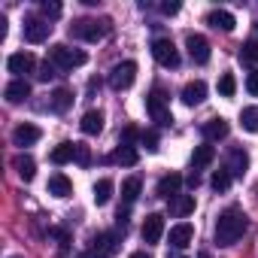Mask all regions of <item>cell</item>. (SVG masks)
I'll return each instance as SVG.
<instances>
[{
  "instance_id": "44",
  "label": "cell",
  "mask_w": 258,
  "mask_h": 258,
  "mask_svg": "<svg viewBox=\"0 0 258 258\" xmlns=\"http://www.w3.org/2000/svg\"><path fill=\"white\" fill-rule=\"evenodd\" d=\"M167 258H182V255H167Z\"/></svg>"
},
{
  "instance_id": "43",
  "label": "cell",
  "mask_w": 258,
  "mask_h": 258,
  "mask_svg": "<svg viewBox=\"0 0 258 258\" xmlns=\"http://www.w3.org/2000/svg\"><path fill=\"white\" fill-rule=\"evenodd\" d=\"M131 258H152V255H149V252H134Z\"/></svg>"
},
{
  "instance_id": "11",
  "label": "cell",
  "mask_w": 258,
  "mask_h": 258,
  "mask_svg": "<svg viewBox=\"0 0 258 258\" xmlns=\"http://www.w3.org/2000/svg\"><path fill=\"white\" fill-rule=\"evenodd\" d=\"M7 70L16 73V79H22L25 73L34 70V55H31V52H16V55H10V58H7Z\"/></svg>"
},
{
  "instance_id": "13",
  "label": "cell",
  "mask_w": 258,
  "mask_h": 258,
  "mask_svg": "<svg viewBox=\"0 0 258 258\" xmlns=\"http://www.w3.org/2000/svg\"><path fill=\"white\" fill-rule=\"evenodd\" d=\"M191 240H195V225L179 222V225H173V228H170V246L185 249V246H191Z\"/></svg>"
},
{
  "instance_id": "18",
  "label": "cell",
  "mask_w": 258,
  "mask_h": 258,
  "mask_svg": "<svg viewBox=\"0 0 258 258\" xmlns=\"http://www.w3.org/2000/svg\"><path fill=\"white\" fill-rule=\"evenodd\" d=\"M4 97H7L10 103H22V100L31 97V85H28L25 79H13V82L4 88Z\"/></svg>"
},
{
  "instance_id": "30",
  "label": "cell",
  "mask_w": 258,
  "mask_h": 258,
  "mask_svg": "<svg viewBox=\"0 0 258 258\" xmlns=\"http://www.w3.org/2000/svg\"><path fill=\"white\" fill-rule=\"evenodd\" d=\"M170 210L176 216H191L195 213V195H179L176 201H170Z\"/></svg>"
},
{
  "instance_id": "1",
  "label": "cell",
  "mask_w": 258,
  "mask_h": 258,
  "mask_svg": "<svg viewBox=\"0 0 258 258\" xmlns=\"http://www.w3.org/2000/svg\"><path fill=\"white\" fill-rule=\"evenodd\" d=\"M243 231H246V216H243V210L228 207V210L219 213L213 234H216V243H219V246H234V243L243 237Z\"/></svg>"
},
{
  "instance_id": "26",
  "label": "cell",
  "mask_w": 258,
  "mask_h": 258,
  "mask_svg": "<svg viewBox=\"0 0 258 258\" xmlns=\"http://www.w3.org/2000/svg\"><path fill=\"white\" fill-rule=\"evenodd\" d=\"M13 167H16V173H19V176H22L25 182H31V179L37 176V161H34L31 155H16Z\"/></svg>"
},
{
  "instance_id": "42",
  "label": "cell",
  "mask_w": 258,
  "mask_h": 258,
  "mask_svg": "<svg viewBox=\"0 0 258 258\" xmlns=\"http://www.w3.org/2000/svg\"><path fill=\"white\" fill-rule=\"evenodd\" d=\"M79 258H106V255H100V252H97V249H88V252H82V255H79Z\"/></svg>"
},
{
  "instance_id": "3",
  "label": "cell",
  "mask_w": 258,
  "mask_h": 258,
  "mask_svg": "<svg viewBox=\"0 0 258 258\" xmlns=\"http://www.w3.org/2000/svg\"><path fill=\"white\" fill-rule=\"evenodd\" d=\"M70 34L79 37V40H85V43H97V40H103L109 34V22L106 19L103 22H97V19H79V22L70 25Z\"/></svg>"
},
{
  "instance_id": "40",
  "label": "cell",
  "mask_w": 258,
  "mask_h": 258,
  "mask_svg": "<svg viewBox=\"0 0 258 258\" xmlns=\"http://www.w3.org/2000/svg\"><path fill=\"white\" fill-rule=\"evenodd\" d=\"M161 13L164 16H176L179 13V4H176V0H173V4H161Z\"/></svg>"
},
{
  "instance_id": "46",
  "label": "cell",
  "mask_w": 258,
  "mask_h": 258,
  "mask_svg": "<svg viewBox=\"0 0 258 258\" xmlns=\"http://www.w3.org/2000/svg\"><path fill=\"white\" fill-rule=\"evenodd\" d=\"M255 28H258V22H255Z\"/></svg>"
},
{
  "instance_id": "28",
  "label": "cell",
  "mask_w": 258,
  "mask_h": 258,
  "mask_svg": "<svg viewBox=\"0 0 258 258\" xmlns=\"http://www.w3.org/2000/svg\"><path fill=\"white\" fill-rule=\"evenodd\" d=\"M112 188H115L112 179H97V182H94V204H97V207L109 204V201H112Z\"/></svg>"
},
{
  "instance_id": "7",
  "label": "cell",
  "mask_w": 258,
  "mask_h": 258,
  "mask_svg": "<svg viewBox=\"0 0 258 258\" xmlns=\"http://www.w3.org/2000/svg\"><path fill=\"white\" fill-rule=\"evenodd\" d=\"M22 34H25V40H28V43H43V40H49L52 25H49V19L28 16V19H25V25H22Z\"/></svg>"
},
{
  "instance_id": "21",
  "label": "cell",
  "mask_w": 258,
  "mask_h": 258,
  "mask_svg": "<svg viewBox=\"0 0 258 258\" xmlns=\"http://www.w3.org/2000/svg\"><path fill=\"white\" fill-rule=\"evenodd\" d=\"M109 161H112V164H121V167H134V164L140 161V152H137L134 146H121V143H118V149L109 155Z\"/></svg>"
},
{
  "instance_id": "4",
  "label": "cell",
  "mask_w": 258,
  "mask_h": 258,
  "mask_svg": "<svg viewBox=\"0 0 258 258\" xmlns=\"http://www.w3.org/2000/svg\"><path fill=\"white\" fill-rule=\"evenodd\" d=\"M152 58H155L161 67H167V70H176V67H179V49H176L173 40H167V37L152 40Z\"/></svg>"
},
{
  "instance_id": "14",
  "label": "cell",
  "mask_w": 258,
  "mask_h": 258,
  "mask_svg": "<svg viewBox=\"0 0 258 258\" xmlns=\"http://www.w3.org/2000/svg\"><path fill=\"white\" fill-rule=\"evenodd\" d=\"M204 100H207V82L195 79V82H188V85L182 88V103H185V106H198V103H204Z\"/></svg>"
},
{
  "instance_id": "39",
  "label": "cell",
  "mask_w": 258,
  "mask_h": 258,
  "mask_svg": "<svg viewBox=\"0 0 258 258\" xmlns=\"http://www.w3.org/2000/svg\"><path fill=\"white\" fill-rule=\"evenodd\" d=\"M49 234H52V237H58V240H61V246H64V249H67V246H70V234H67V231H64V228H52V231H49Z\"/></svg>"
},
{
  "instance_id": "24",
  "label": "cell",
  "mask_w": 258,
  "mask_h": 258,
  "mask_svg": "<svg viewBox=\"0 0 258 258\" xmlns=\"http://www.w3.org/2000/svg\"><path fill=\"white\" fill-rule=\"evenodd\" d=\"M46 188H49V195H55V198H70V195H73V182H70L64 173H52Z\"/></svg>"
},
{
  "instance_id": "19",
  "label": "cell",
  "mask_w": 258,
  "mask_h": 258,
  "mask_svg": "<svg viewBox=\"0 0 258 258\" xmlns=\"http://www.w3.org/2000/svg\"><path fill=\"white\" fill-rule=\"evenodd\" d=\"M213 161H216V149H213L210 143L195 146V152H191V170H204V167H210Z\"/></svg>"
},
{
  "instance_id": "37",
  "label": "cell",
  "mask_w": 258,
  "mask_h": 258,
  "mask_svg": "<svg viewBox=\"0 0 258 258\" xmlns=\"http://www.w3.org/2000/svg\"><path fill=\"white\" fill-rule=\"evenodd\" d=\"M246 91H249L252 97H258V70H252V73L246 76Z\"/></svg>"
},
{
  "instance_id": "20",
  "label": "cell",
  "mask_w": 258,
  "mask_h": 258,
  "mask_svg": "<svg viewBox=\"0 0 258 258\" xmlns=\"http://www.w3.org/2000/svg\"><path fill=\"white\" fill-rule=\"evenodd\" d=\"M228 121L225 118H210L207 124H204V137H207V143H216V140H225L228 137Z\"/></svg>"
},
{
  "instance_id": "23",
  "label": "cell",
  "mask_w": 258,
  "mask_h": 258,
  "mask_svg": "<svg viewBox=\"0 0 258 258\" xmlns=\"http://www.w3.org/2000/svg\"><path fill=\"white\" fill-rule=\"evenodd\" d=\"M73 106V91L70 88H55L52 97H49V109L52 112H67Z\"/></svg>"
},
{
  "instance_id": "15",
  "label": "cell",
  "mask_w": 258,
  "mask_h": 258,
  "mask_svg": "<svg viewBox=\"0 0 258 258\" xmlns=\"http://www.w3.org/2000/svg\"><path fill=\"white\" fill-rule=\"evenodd\" d=\"M225 170H228L231 176H243V173L249 170V155H246L243 149H231V152H228V164H225Z\"/></svg>"
},
{
  "instance_id": "32",
  "label": "cell",
  "mask_w": 258,
  "mask_h": 258,
  "mask_svg": "<svg viewBox=\"0 0 258 258\" xmlns=\"http://www.w3.org/2000/svg\"><path fill=\"white\" fill-rule=\"evenodd\" d=\"M240 58L249 61V64H258V40H246L240 46Z\"/></svg>"
},
{
  "instance_id": "16",
  "label": "cell",
  "mask_w": 258,
  "mask_h": 258,
  "mask_svg": "<svg viewBox=\"0 0 258 258\" xmlns=\"http://www.w3.org/2000/svg\"><path fill=\"white\" fill-rule=\"evenodd\" d=\"M94 249L100 252V255H115L118 252V234H112V231H100V234H94Z\"/></svg>"
},
{
  "instance_id": "38",
  "label": "cell",
  "mask_w": 258,
  "mask_h": 258,
  "mask_svg": "<svg viewBox=\"0 0 258 258\" xmlns=\"http://www.w3.org/2000/svg\"><path fill=\"white\" fill-rule=\"evenodd\" d=\"M43 16L46 19H58L61 16V4H49V0H46V4H43Z\"/></svg>"
},
{
  "instance_id": "8",
  "label": "cell",
  "mask_w": 258,
  "mask_h": 258,
  "mask_svg": "<svg viewBox=\"0 0 258 258\" xmlns=\"http://www.w3.org/2000/svg\"><path fill=\"white\" fill-rule=\"evenodd\" d=\"M185 49H188V58H191L195 64H207V61H210V43H207V37L188 34V37H185Z\"/></svg>"
},
{
  "instance_id": "29",
  "label": "cell",
  "mask_w": 258,
  "mask_h": 258,
  "mask_svg": "<svg viewBox=\"0 0 258 258\" xmlns=\"http://www.w3.org/2000/svg\"><path fill=\"white\" fill-rule=\"evenodd\" d=\"M240 124H243V131L258 134V106H243V112H240Z\"/></svg>"
},
{
  "instance_id": "17",
  "label": "cell",
  "mask_w": 258,
  "mask_h": 258,
  "mask_svg": "<svg viewBox=\"0 0 258 258\" xmlns=\"http://www.w3.org/2000/svg\"><path fill=\"white\" fill-rule=\"evenodd\" d=\"M79 127H82V134H88V137L100 134V131H103V112H100V109H88V112L82 115Z\"/></svg>"
},
{
  "instance_id": "45",
  "label": "cell",
  "mask_w": 258,
  "mask_h": 258,
  "mask_svg": "<svg viewBox=\"0 0 258 258\" xmlns=\"http://www.w3.org/2000/svg\"><path fill=\"white\" fill-rule=\"evenodd\" d=\"M10 258H22V255H10Z\"/></svg>"
},
{
  "instance_id": "35",
  "label": "cell",
  "mask_w": 258,
  "mask_h": 258,
  "mask_svg": "<svg viewBox=\"0 0 258 258\" xmlns=\"http://www.w3.org/2000/svg\"><path fill=\"white\" fill-rule=\"evenodd\" d=\"M140 143L146 146V152H158V134L155 131H143L140 134Z\"/></svg>"
},
{
  "instance_id": "12",
  "label": "cell",
  "mask_w": 258,
  "mask_h": 258,
  "mask_svg": "<svg viewBox=\"0 0 258 258\" xmlns=\"http://www.w3.org/2000/svg\"><path fill=\"white\" fill-rule=\"evenodd\" d=\"M179 188H182V176L173 173V170L158 179V195L167 198V201H176V198H179Z\"/></svg>"
},
{
  "instance_id": "25",
  "label": "cell",
  "mask_w": 258,
  "mask_h": 258,
  "mask_svg": "<svg viewBox=\"0 0 258 258\" xmlns=\"http://www.w3.org/2000/svg\"><path fill=\"white\" fill-rule=\"evenodd\" d=\"M140 191H143L140 176H127V179L121 182V201H124V207H131V204L140 198Z\"/></svg>"
},
{
  "instance_id": "10",
  "label": "cell",
  "mask_w": 258,
  "mask_h": 258,
  "mask_svg": "<svg viewBox=\"0 0 258 258\" xmlns=\"http://www.w3.org/2000/svg\"><path fill=\"white\" fill-rule=\"evenodd\" d=\"M43 137V131L37 124H31V121H25V124H19L16 131H13V143L19 146V149H28V146H34L37 140Z\"/></svg>"
},
{
  "instance_id": "27",
  "label": "cell",
  "mask_w": 258,
  "mask_h": 258,
  "mask_svg": "<svg viewBox=\"0 0 258 258\" xmlns=\"http://www.w3.org/2000/svg\"><path fill=\"white\" fill-rule=\"evenodd\" d=\"M49 158H52V164H58V167L67 164V161H73V158H76V143H58Z\"/></svg>"
},
{
  "instance_id": "34",
  "label": "cell",
  "mask_w": 258,
  "mask_h": 258,
  "mask_svg": "<svg viewBox=\"0 0 258 258\" xmlns=\"http://www.w3.org/2000/svg\"><path fill=\"white\" fill-rule=\"evenodd\" d=\"M55 76H58V67H55V64L46 58V61L40 64V73H37V79H40V82H49V79H55Z\"/></svg>"
},
{
  "instance_id": "36",
  "label": "cell",
  "mask_w": 258,
  "mask_h": 258,
  "mask_svg": "<svg viewBox=\"0 0 258 258\" xmlns=\"http://www.w3.org/2000/svg\"><path fill=\"white\" fill-rule=\"evenodd\" d=\"M76 161H79V167H88L91 164V152H88L85 143H76Z\"/></svg>"
},
{
  "instance_id": "33",
  "label": "cell",
  "mask_w": 258,
  "mask_h": 258,
  "mask_svg": "<svg viewBox=\"0 0 258 258\" xmlns=\"http://www.w3.org/2000/svg\"><path fill=\"white\" fill-rule=\"evenodd\" d=\"M231 179H234V176H231V173L222 167V170H216V173H213V179H210V182H213V188H216V191H228Z\"/></svg>"
},
{
  "instance_id": "31",
  "label": "cell",
  "mask_w": 258,
  "mask_h": 258,
  "mask_svg": "<svg viewBox=\"0 0 258 258\" xmlns=\"http://www.w3.org/2000/svg\"><path fill=\"white\" fill-rule=\"evenodd\" d=\"M234 91H237L234 73H222V76H219V94H222V97H234Z\"/></svg>"
},
{
  "instance_id": "22",
  "label": "cell",
  "mask_w": 258,
  "mask_h": 258,
  "mask_svg": "<svg viewBox=\"0 0 258 258\" xmlns=\"http://www.w3.org/2000/svg\"><path fill=\"white\" fill-rule=\"evenodd\" d=\"M207 25L216 28V31H225V34H228V31H234L237 22H234V16H231L228 10H213V13L207 16Z\"/></svg>"
},
{
  "instance_id": "6",
  "label": "cell",
  "mask_w": 258,
  "mask_h": 258,
  "mask_svg": "<svg viewBox=\"0 0 258 258\" xmlns=\"http://www.w3.org/2000/svg\"><path fill=\"white\" fill-rule=\"evenodd\" d=\"M146 112L152 115V121H158V124H164V127L173 121V115H170V106H167V97H164L158 88H155V91L146 97Z\"/></svg>"
},
{
  "instance_id": "41",
  "label": "cell",
  "mask_w": 258,
  "mask_h": 258,
  "mask_svg": "<svg viewBox=\"0 0 258 258\" xmlns=\"http://www.w3.org/2000/svg\"><path fill=\"white\" fill-rule=\"evenodd\" d=\"M185 182H188V188H198V185H201V173H198V170H191V173L185 176Z\"/></svg>"
},
{
  "instance_id": "2",
  "label": "cell",
  "mask_w": 258,
  "mask_h": 258,
  "mask_svg": "<svg viewBox=\"0 0 258 258\" xmlns=\"http://www.w3.org/2000/svg\"><path fill=\"white\" fill-rule=\"evenodd\" d=\"M49 61H52L58 70H76V67H82L88 58H85L82 49H70V46H64V43H55V46L49 49Z\"/></svg>"
},
{
  "instance_id": "9",
  "label": "cell",
  "mask_w": 258,
  "mask_h": 258,
  "mask_svg": "<svg viewBox=\"0 0 258 258\" xmlns=\"http://www.w3.org/2000/svg\"><path fill=\"white\" fill-rule=\"evenodd\" d=\"M143 243H149V246H155L158 240H161V234H164V216L161 213H149L146 219H143Z\"/></svg>"
},
{
  "instance_id": "5",
  "label": "cell",
  "mask_w": 258,
  "mask_h": 258,
  "mask_svg": "<svg viewBox=\"0 0 258 258\" xmlns=\"http://www.w3.org/2000/svg\"><path fill=\"white\" fill-rule=\"evenodd\" d=\"M134 79H137V64H134V61H121V64H115V67L109 70V85H112L115 91L131 88Z\"/></svg>"
}]
</instances>
